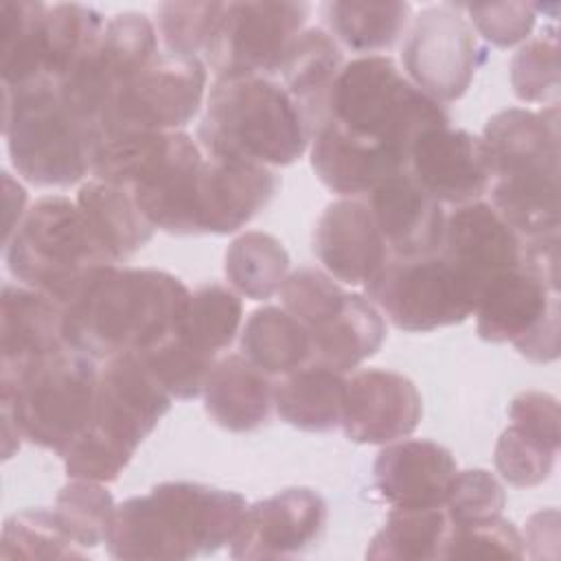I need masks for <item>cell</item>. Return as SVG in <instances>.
Returning <instances> with one entry per match:
<instances>
[{
  "label": "cell",
  "instance_id": "3",
  "mask_svg": "<svg viewBox=\"0 0 561 561\" xmlns=\"http://www.w3.org/2000/svg\"><path fill=\"white\" fill-rule=\"evenodd\" d=\"M309 140L302 110L274 77L234 75L213 81L197 127L204 153L289 167L309 149Z\"/></svg>",
  "mask_w": 561,
  "mask_h": 561
},
{
  "label": "cell",
  "instance_id": "36",
  "mask_svg": "<svg viewBox=\"0 0 561 561\" xmlns=\"http://www.w3.org/2000/svg\"><path fill=\"white\" fill-rule=\"evenodd\" d=\"M224 272L239 296L267 300L278 294L289 274V254L274 234L245 230L230 241L224 254Z\"/></svg>",
  "mask_w": 561,
  "mask_h": 561
},
{
  "label": "cell",
  "instance_id": "25",
  "mask_svg": "<svg viewBox=\"0 0 561 561\" xmlns=\"http://www.w3.org/2000/svg\"><path fill=\"white\" fill-rule=\"evenodd\" d=\"M368 206L390 259L430 256L440 250L447 217L443 204L408 169L381 182L368 195Z\"/></svg>",
  "mask_w": 561,
  "mask_h": 561
},
{
  "label": "cell",
  "instance_id": "7",
  "mask_svg": "<svg viewBox=\"0 0 561 561\" xmlns=\"http://www.w3.org/2000/svg\"><path fill=\"white\" fill-rule=\"evenodd\" d=\"M4 259L18 283L61 307L96 267L110 265L94 248L77 202L66 195H46L28 206L4 241Z\"/></svg>",
  "mask_w": 561,
  "mask_h": 561
},
{
  "label": "cell",
  "instance_id": "42",
  "mask_svg": "<svg viewBox=\"0 0 561 561\" xmlns=\"http://www.w3.org/2000/svg\"><path fill=\"white\" fill-rule=\"evenodd\" d=\"M138 355L173 399L199 397L217 362V355L188 344L178 331Z\"/></svg>",
  "mask_w": 561,
  "mask_h": 561
},
{
  "label": "cell",
  "instance_id": "6",
  "mask_svg": "<svg viewBox=\"0 0 561 561\" xmlns=\"http://www.w3.org/2000/svg\"><path fill=\"white\" fill-rule=\"evenodd\" d=\"M327 118L405 158L421 134L449 125L445 105L421 92L388 55H364L342 66Z\"/></svg>",
  "mask_w": 561,
  "mask_h": 561
},
{
  "label": "cell",
  "instance_id": "4",
  "mask_svg": "<svg viewBox=\"0 0 561 561\" xmlns=\"http://www.w3.org/2000/svg\"><path fill=\"white\" fill-rule=\"evenodd\" d=\"M96 377L94 359L68 346L13 377H0L4 458L22 440L61 454L94 419Z\"/></svg>",
  "mask_w": 561,
  "mask_h": 561
},
{
  "label": "cell",
  "instance_id": "11",
  "mask_svg": "<svg viewBox=\"0 0 561 561\" xmlns=\"http://www.w3.org/2000/svg\"><path fill=\"white\" fill-rule=\"evenodd\" d=\"M484 50L458 4L416 13L401 46L405 77L440 105L458 101L471 85Z\"/></svg>",
  "mask_w": 561,
  "mask_h": 561
},
{
  "label": "cell",
  "instance_id": "41",
  "mask_svg": "<svg viewBox=\"0 0 561 561\" xmlns=\"http://www.w3.org/2000/svg\"><path fill=\"white\" fill-rule=\"evenodd\" d=\"M0 557L68 559L85 557V550L66 535L53 508H26L4 522Z\"/></svg>",
  "mask_w": 561,
  "mask_h": 561
},
{
  "label": "cell",
  "instance_id": "32",
  "mask_svg": "<svg viewBox=\"0 0 561 561\" xmlns=\"http://www.w3.org/2000/svg\"><path fill=\"white\" fill-rule=\"evenodd\" d=\"M309 331L285 307H261L241 331V355L265 375H287L309 364Z\"/></svg>",
  "mask_w": 561,
  "mask_h": 561
},
{
  "label": "cell",
  "instance_id": "44",
  "mask_svg": "<svg viewBox=\"0 0 561 561\" xmlns=\"http://www.w3.org/2000/svg\"><path fill=\"white\" fill-rule=\"evenodd\" d=\"M134 454L136 449L131 445L123 443L121 438L103 430L99 423L90 421V425L81 430L59 456L70 480L110 484L118 480V476L129 465Z\"/></svg>",
  "mask_w": 561,
  "mask_h": 561
},
{
  "label": "cell",
  "instance_id": "52",
  "mask_svg": "<svg viewBox=\"0 0 561 561\" xmlns=\"http://www.w3.org/2000/svg\"><path fill=\"white\" fill-rule=\"evenodd\" d=\"M2 175H4L2 180H4V206H7V217H4V241H7L26 215V191L9 173H2Z\"/></svg>",
  "mask_w": 561,
  "mask_h": 561
},
{
  "label": "cell",
  "instance_id": "29",
  "mask_svg": "<svg viewBox=\"0 0 561 561\" xmlns=\"http://www.w3.org/2000/svg\"><path fill=\"white\" fill-rule=\"evenodd\" d=\"M202 394L208 416L228 432L259 430L270 419L274 405V383L270 375L259 370L243 355L217 359Z\"/></svg>",
  "mask_w": 561,
  "mask_h": 561
},
{
  "label": "cell",
  "instance_id": "31",
  "mask_svg": "<svg viewBox=\"0 0 561 561\" xmlns=\"http://www.w3.org/2000/svg\"><path fill=\"white\" fill-rule=\"evenodd\" d=\"M346 379L324 366L305 364L274 383L278 416L302 432H331L342 423Z\"/></svg>",
  "mask_w": 561,
  "mask_h": 561
},
{
  "label": "cell",
  "instance_id": "17",
  "mask_svg": "<svg viewBox=\"0 0 561 561\" xmlns=\"http://www.w3.org/2000/svg\"><path fill=\"white\" fill-rule=\"evenodd\" d=\"M204 151L186 131H169L167 147L129 191L145 219L169 234H199V173Z\"/></svg>",
  "mask_w": 561,
  "mask_h": 561
},
{
  "label": "cell",
  "instance_id": "22",
  "mask_svg": "<svg viewBox=\"0 0 561 561\" xmlns=\"http://www.w3.org/2000/svg\"><path fill=\"white\" fill-rule=\"evenodd\" d=\"M270 167L204 153L199 173V234H230L252 221L274 197Z\"/></svg>",
  "mask_w": 561,
  "mask_h": 561
},
{
  "label": "cell",
  "instance_id": "33",
  "mask_svg": "<svg viewBox=\"0 0 561 561\" xmlns=\"http://www.w3.org/2000/svg\"><path fill=\"white\" fill-rule=\"evenodd\" d=\"M44 2H0L2 88H18L48 79L44 48Z\"/></svg>",
  "mask_w": 561,
  "mask_h": 561
},
{
  "label": "cell",
  "instance_id": "27",
  "mask_svg": "<svg viewBox=\"0 0 561 561\" xmlns=\"http://www.w3.org/2000/svg\"><path fill=\"white\" fill-rule=\"evenodd\" d=\"M75 202L94 248L110 265L127 261L153 237L156 228L125 186L88 180L79 186Z\"/></svg>",
  "mask_w": 561,
  "mask_h": 561
},
{
  "label": "cell",
  "instance_id": "13",
  "mask_svg": "<svg viewBox=\"0 0 561 561\" xmlns=\"http://www.w3.org/2000/svg\"><path fill=\"white\" fill-rule=\"evenodd\" d=\"M206 81L208 70L202 59L160 53L116 92L105 134L180 131L199 112Z\"/></svg>",
  "mask_w": 561,
  "mask_h": 561
},
{
  "label": "cell",
  "instance_id": "39",
  "mask_svg": "<svg viewBox=\"0 0 561 561\" xmlns=\"http://www.w3.org/2000/svg\"><path fill=\"white\" fill-rule=\"evenodd\" d=\"M243 305L234 289L206 283L191 291L178 333L193 346L217 355L228 348L239 333Z\"/></svg>",
  "mask_w": 561,
  "mask_h": 561
},
{
  "label": "cell",
  "instance_id": "2",
  "mask_svg": "<svg viewBox=\"0 0 561 561\" xmlns=\"http://www.w3.org/2000/svg\"><path fill=\"white\" fill-rule=\"evenodd\" d=\"M248 508L241 493L169 480L116 504L105 548L114 559L182 561L232 541Z\"/></svg>",
  "mask_w": 561,
  "mask_h": 561
},
{
  "label": "cell",
  "instance_id": "12",
  "mask_svg": "<svg viewBox=\"0 0 561 561\" xmlns=\"http://www.w3.org/2000/svg\"><path fill=\"white\" fill-rule=\"evenodd\" d=\"M307 2H224L204 64L217 77L274 75L289 44L305 31Z\"/></svg>",
  "mask_w": 561,
  "mask_h": 561
},
{
  "label": "cell",
  "instance_id": "21",
  "mask_svg": "<svg viewBox=\"0 0 561 561\" xmlns=\"http://www.w3.org/2000/svg\"><path fill=\"white\" fill-rule=\"evenodd\" d=\"M311 169L342 197L370 195L381 182L408 169V158L324 118L309 140Z\"/></svg>",
  "mask_w": 561,
  "mask_h": 561
},
{
  "label": "cell",
  "instance_id": "45",
  "mask_svg": "<svg viewBox=\"0 0 561 561\" xmlns=\"http://www.w3.org/2000/svg\"><path fill=\"white\" fill-rule=\"evenodd\" d=\"M224 2H164L158 7L156 31L169 55L204 61L221 18Z\"/></svg>",
  "mask_w": 561,
  "mask_h": 561
},
{
  "label": "cell",
  "instance_id": "49",
  "mask_svg": "<svg viewBox=\"0 0 561 561\" xmlns=\"http://www.w3.org/2000/svg\"><path fill=\"white\" fill-rule=\"evenodd\" d=\"M506 491L486 469L456 471L445 497V511L454 526L502 515Z\"/></svg>",
  "mask_w": 561,
  "mask_h": 561
},
{
  "label": "cell",
  "instance_id": "20",
  "mask_svg": "<svg viewBox=\"0 0 561 561\" xmlns=\"http://www.w3.org/2000/svg\"><path fill=\"white\" fill-rule=\"evenodd\" d=\"M313 252L324 272L344 285H366L390 259L373 210L359 197L327 204L313 230Z\"/></svg>",
  "mask_w": 561,
  "mask_h": 561
},
{
  "label": "cell",
  "instance_id": "23",
  "mask_svg": "<svg viewBox=\"0 0 561 561\" xmlns=\"http://www.w3.org/2000/svg\"><path fill=\"white\" fill-rule=\"evenodd\" d=\"M456 471L447 447L427 438H401L377 454L373 482L392 508L443 506Z\"/></svg>",
  "mask_w": 561,
  "mask_h": 561
},
{
  "label": "cell",
  "instance_id": "43",
  "mask_svg": "<svg viewBox=\"0 0 561 561\" xmlns=\"http://www.w3.org/2000/svg\"><path fill=\"white\" fill-rule=\"evenodd\" d=\"M511 85L524 103L559 105V35L557 26L528 39L511 59Z\"/></svg>",
  "mask_w": 561,
  "mask_h": 561
},
{
  "label": "cell",
  "instance_id": "46",
  "mask_svg": "<svg viewBox=\"0 0 561 561\" xmlns=\"http://www.w3.org/2000/svg\"><path fill=\"white\" fill-rule=\"evenodd\" d=\"M557 454L559 447L511 423L497 438L493 460L504 482L517 489H530L550 478Z\"/></svg>",
  "mask_w": 561,
  "mask_h": 561
},
{
  "label": "cell",
  "instance_id": "24",
  "mask_svg": "<svg viewBox=\"0 0 561 561\" xmlns=\"http://www.w3.org/2000/svg\"><path fill=\"white\" fill-rule=\"evenodd\" d=\"M480 138L493 180L559 175V105L502 110L486 121Z\"/></svg>",
  "mask_w": 561,
  "mask_h": 561
},
{
  "label": "cell",
  "instance_id": "16",
  "mask_svg": "<svg viewBox=\"0 0 561 561\" xmlns=\"http://www.w3.org/2000/svg\"><path fill=\"white\" fill-rule=\"evenodd\" d=\"M423 414L414 381L386 368H364L346 379L342 408L344 436L359 445H388L408 438Z\"/></svg>",
  "mask_w": 561,
  "mask_h": 561
},
{
  "label": "cell",
  "instance_id": "18",
  "mask_svg": "<svg viewBox=\"0 0 561 561\" xmlns=\"http://www.w3.org/2000/svg\"><path fill=\"white\" fill-rule=\"evenodd\" d=\"M171 399L138 353L116 355L99 368L92 421L138 449L169 412Z\"/></svg>",
  "mask_w": 561,
  "mask_h": 561
},
{
  "label": "cell",
  "instance_id": "30",
  "mask_svg": "<svg viewBox=\"0 0 561 561\" xmlns=\"http://www.w3.org/2000/svg\"><path fill=\"white\" fill-rule=\"evenodd\" d=\"M386 340V320L373 300L346 294L340 311L318 329L309 331V364L346 373L373 357Z\"/></svg>",
  "mask_w": 561,
  "mask_h": 561
},
{
  "label": "cell",
  "instance_id": "5",
  "mask_svg": "<svg viewBox=\"0 0 561 561\" xmlns=\"http://www.w3.org/2000/svg\"><path fill=\"white\" fill-rule=\"evenodd\" d=\"M2 134L20 178L64 188L92 173L101 138L66 107L57 81L2 88Z\"/></svg>",
  "mask_w": 561,
  "mask_h": 561
},
{
  "label": "cell",
  "instance_id": "48",
  "mask_svg": "<svg viewBox=\"0 0 561 561\" xmlns=\"http://www.w3.org/2000/svg\"><path fill=\"white\" fill-rule=\"evenodd\" d=\"M524 539L513 522L502 515L458 524L445 550V559H522Z\"/></svg>",
  "mask_w": 561,
  "mask_h": 561
},
{
  "label": "cell",
  "instance_id": "47",
  "mask_svg": "<svg viewBox=\"0 0 561 561\" xmlns=\"http://www.w3.org/2000/svg\"><path fill=\"white\" fill-rule=\"evenodd\" d=\"M283 307L307 327V331L318 329L329 318H333L346 300V289L316 267H298L287 274L280 289Z\"/></svg>",
  "mask_w": 561,
  "mask_h": 561
},
{
  "label": "cell",
  "instance_id": "14",
  "mask_svg": "<svg viewBox=\"0 0 561 561\" xmlns=\"http://www.w3.org/2000/svg\"><path fill=\"white\" fill-rule=\"evenodd\" d=\"M327 500L309 486H289L250 504L230 541L232 559H285L316 546L327 528Z\"/></svg>",
  "mask_w": 561,
  "mask_h": 561
},
{
  "label": "cell",
  "instance_id": "19",
  "mask_svg": "<svg viewBox=\"0 0 561 561\" xmlns=\"http://www.w3.org/2000/svg\"><path fill=\"white\" fill-rule=\"evenodd\" d=\"M438 252L465 276L476 296H480L491 278L522 265L524 239L491 204L478 199L454 206L445 217Z\"/></svg>",
  "mask_w": 561,
  "mask_h": 561
},
{
  "label": "cell",
  "instance_id": "1",
  "mask_svg": "<svg viewBox=\"0 0 561 561\" xmlns=\"http://www.w3.org/2000/svg\"><path fill=\"white\" fill-rule=\"evenodd\" d=\"M188 298L171 272L101 265L61 307L64 342L94 362L145 353L180 329Z\"/></svg>",
  "mask_w": 561,
  "mask_h": 561
},
{
  "label": "cell",
  "instance_id": "38",
  "mask_svg": "<svg viewBox=\"0 0 561 561\" xmlns=\"http://www.w3.org/2000/svg\"><path fill=\"white\" fill-rule=\"evenodd\" d=\"M105 18L85 4H46L44 48L48 79L61 81L83 57L92 53L105 28Z\"/></svg>",
  "mask_w": 561,
  "mask_h": 561
},
{
  "label": "cell",
  "instance_id": "51",
  "mask_svg": "<svg viewBox=\"0 0 561 561\" xmlns=\"http://www.w3.org/2000/svg\"><path fill=\"white\" fill-rule=\"evenodd\" d=\"M508 419L513 425L526 430L528 434L559 447L561 414L557 397L541 390L519 392L508 405Z\"/></svg>",
  "mask_w": 561,
  "mask_h": 561
},
{
  "label": "cell",
  "instance_id": "8",
  "mask_svg": "<svg viewBox=\"0 0 561 561\" xmlns=\"http://www.w3.org/2000/svg\"><path fill=\"white\" fill-rule=\"evenodd\" d=\"M366 298L401 331L427 333L465 322L476 309V291L440 254L388 259L366 285Z\"/></svg>",
  "mask_w": 561,
  "mask_h": 561
},
{
  "label": "cell",
  "instance_id": "10",
  "mask_svg": "<svg viewBox=\"0 0 561 561\" xmlns=\"http://www.w3.org/2000/svg\"><path fill=\"white\" fill-rule=\"evenodd\" d=\"M476 331L482 340L511 342L530 362L559 357V289L524 265L491 278L476 302Z\"/></svg>",
  "mask_w": 561,
  "mask_h": 561
},
{
  "label": "cell",
  "instance_id": "26",
  "mask_svg": "<svg viewBox=\"0 0 561 561\" xmlns=\"http://www.w3.org/2000/svg\"><path fill=\"white\" fill-rule=\"evenodd\" d=\"M61 305L22 283H4L0 296V377H13L66 346Z\"/></svg>",
  "mask_w": 561,
  "mask_h": 561
},
{
  "label": "cell",
  "instance_id": "50",
  "mask_svg": "<svg viewBox=\"0 0 561 561\" xmlns=\"http://www.w3.org/2000/svg\"><path fill=\"white\" fill-rule=\"evenodd\" d=\"M467 11L469 24L493 46L508 48L528 39L537 9L530 2H491V4H458Z\"/></svg>",
  "mask_w": 561,
  "mask_h": 561
},
{
  "label": "cell",
  "instance_id": "9",
  "mask_svg": "<svg viewBox=\"0 0 561 561\" xmlns=\"http://www.w3.org/2000/svg\"><path fill=\"white\" fill-rule=\"evenodd\" d=\"M156 24L138 11L107 18L101 39L61 81L66 107L103 138L105 118L116 92L158 57Z\"/></svg>",
  "mask_w": 561,
  "mask_h": 561
},
{
  "label": "cell",
  "instance_id": "15",
  "mask_svg": "<svg viewBox=\"0 0 561 561\" xmlns=\"http://www.w3.org/2000/svg\"><path fill=\"white\" fill-rule=\"evenodd\" d=\"M410 175L440 204L478 202L493 182V169L480 136L449 125L421 134L408 156Z\"/></svg>",
  "mask_w": 561,
  "mask_h": 561
},
{
  "label": "cell",
  "instance_id": "40",
  "mask_svg": "<svg viewBox=\"0 0 561 561\" xmlns=\"http://www.w3.org/2000/svg\"><path fill=\"white\" fill-rule=\"evenodd\" d=\"M53 511L66 535L88 550L105 543L116 504L105 484L72 480L57 493Z\"/></svg>",
  "mask_w": 561,
  "mask_h": 561
},
{
  "label": "cell",
  "instance_id": "37",
  "mask_svg": "<svg viewBox=\"0 0 561 561\" xmlns=\"http://www.w3.org/2000/svg\"><path fill=\"white\" fill-rule=\"evenodd\" d=\"M324 20L333 39L355 53L388 50L410 22L408 2H329Z\"/></svg>",
  "mask_w": 561,
  "mask_h": 561
},
{
  "label": "cell",
  "instance_id": "34",
  "mask_svg": "<svg viewBox=\"0 0 561 561\" xmlns=\"http://www.w3.org/2000/svg\"><path fill=\"white\" fill-rule=\"evenodd\" d=\"M451 528L445 506L392 508L386 524L368 541L366 559H445Z\"/></svg>",
  "mask_w": 561,
  "mask_h": 561
},
{
  "label": "cell",
  "instance_id": "28",
  "mask_svg": "<svg viewBox=\"0 0 561 561\" xmlns=\"http://www.w3.org/2000/svg\"><path fill=\"white\" fill-rule=\"evenodd\" d=\"M342 66V53L333 35L324 28H305L289 44L272 75L294 96L311 134L327 118L329 96Z\"/></svg>",
  "mask_w": 561,
  "mask_h": 561
},
{
  "label": "cell",
  "instance_id": "35",
  "mask_svg": "<svg viewBox=\"0 0 561 561\" xmlns=\"http://www.w3.org/2000/svg\"><path fill=\"white\" fill-rule=\"evenodd\" d=\"M559 175L497 178L491 182V206L522 239H537L559 232Z\"/></svg>",
  "mask_w": 561,
  "mask_h": 561
}]
</instances>
